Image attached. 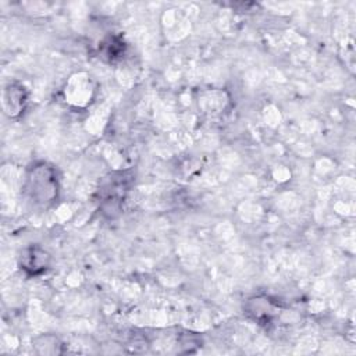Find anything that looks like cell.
Returning a JSON list of instances; mask_svg holds the SVG:
<instances>
[{
  "mask_svg": "<svg viewBox=\"0 0 356 356\" xmlns=\"http://www.w3.org/2000/svg\"><path fill=\"white\" fill-rule=\"evenodd\" d=\"M24 191L28 199L36 206H53L60 195L57 168L47 161H36L31 164L25 174Z\"/></svg>",
  "mask_w": 356,
  "mask_h": 356,
  "instance_id": "obj_1",
  "label": "cell"
},
{
  "mask_svg": "<svg viewBox=\"0 0 356 356\" xmlns=\"http://www.w3.org/2000/svg\"><path fill=\"white\" fill-rule=\"evenodd\" d=\"M96 90V83L89 74L75 72L65 82L63 95L68 106L75 108H85L93 102Z\"/></svg>",
  "mask_w": 356,
  "mask_h": 356,
  "instance_id": "obj_2",
  "label": "cell"
},
{
  "mask_svg": "<svg viewBox=\"0 0 356 356\" xmlns=\"http://www.w3.org/2000/svg\"><path fill=\"white\" fill-rule=\"evenodd\" d=\"M28 89L21 82H10L4 86L1 95L3 111L8 118H19L28 106Z\"/></svg>",
  "mask_w": 356,
  "mask_h": 356,
  "instance_id": "obj_3",
  "label": "cell"
},
{
  "mask_svg": "<svg viewBox=\"0 0 356 356\" xmlns=\"http://www.w3.org/2000/svg\"><path fill=\"white\" fill-rule=\"evenodd\" d=\"M50 254L39 245H31L19 256V268L28 277H36L46 273L50 267Z\"/></svg>",
  "mask_w": 356,
  "mask_h": 356,
  "instance_id": "obj_4",
  "label": "cell"
}]
</instances>
